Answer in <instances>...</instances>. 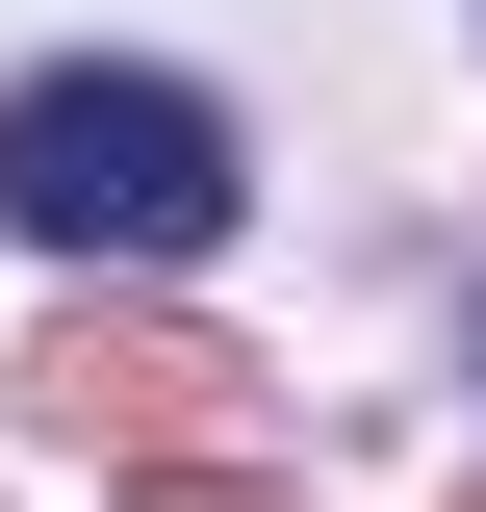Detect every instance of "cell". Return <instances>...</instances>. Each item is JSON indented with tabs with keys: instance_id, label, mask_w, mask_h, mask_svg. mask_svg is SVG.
<instances>
[{
	"instance_id": "6da1fadb",
	"label": "cell",
	"mask_w": 486,
	"mask_h": 512,
	"mask_svg": "<svg viewBox=\"0 0 486 512\" xmlns=\"http://www.w3.org/2000/svg\"><path fill=\"white\" fill-rule=\"evenodd\" d=\"M0 231H26V256H128V282H180V256L231 231V103H205V77H128V52L0 77Z\"/></svg>"
},
{
	"instance_id": "7a4b0ae2",
	"label": "cell",
	"mask_w": 486,
	"mask_h": 512,
	"mask_svg": "<svg viewBox=\"0 0 486 512\" xmlns=\"http://www.w3.org/2000/svg\"><path fill=\"white\" fill-rule=\"evenodd\" d=\"M26 384H52L77 436H128V461H205V436H231V359H205V333H103V308H77Z\"/></svg>"
}]
</instances>
